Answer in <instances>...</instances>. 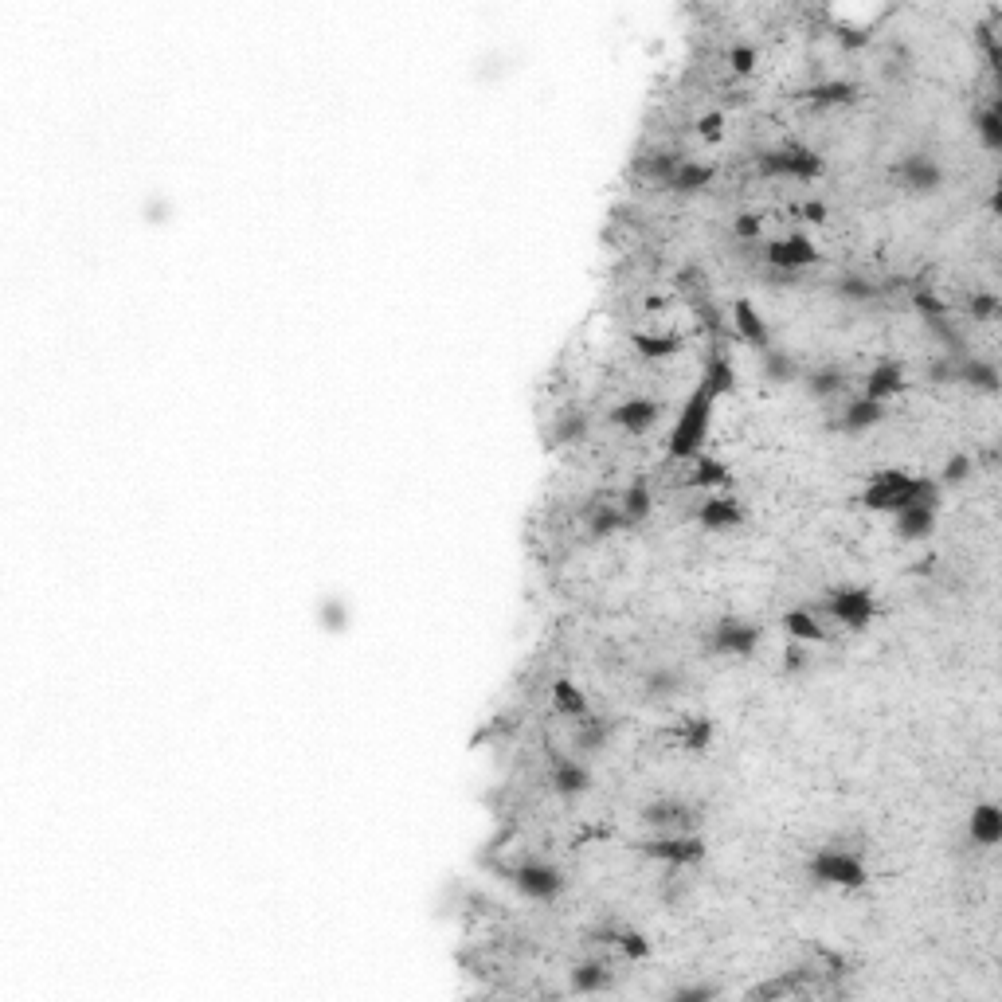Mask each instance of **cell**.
<instances>
[{"label":"cell","mask_w":1002,"mask_h":1002,"mask_svg":"<svg viewBox=\"0 0 1002 1002\" xmlns=\"http://www.w3.org/2000/svg\"><path fill=\"white\" fill-rule=\"evenodd\" d=\"M967 310H971V318L975 321H995L1002 314V302H999V294H991V290H975V294L967 298Z\"/></svg>","instance_id":"cell-41"},{"label":"cell","mask_w":1002,"mask_h":1002,"mask_svg":"<svg viewBox=\"0 0 1002 1002\" xmlns=\"http://www.w3.org/2000/svg\"><path fill=\"white\" fill-rule=\"evenodd\" d=\"M764 376L772 380V384H795L803 372L795 365V357L791 353H783V349H768L764 353Z\"/></svg>","instance_id":"cell-38"},{"label":"cell","mask_w":1002,"mask_h":1002,"mask_svg":"<svg viewBox=\"0 0 1002 1002\" xmlns=\"http://www.w3.org/2000/svg\"><path fill=\"white\" fill-rule=\"evenodd\" d=\"M552 791H556L560 799H580V795H588V791H592V768L580 764V760H572V756H560V760L552 764Z\"/></svg>","instance_id":"cell-14"},{"label":"cell","mask_w":1002,"mask_h":1002,"mask_svg":"<svg viewBox=\"0 0 1002 1002\" xmlns=\"http://www.w3.org/2000/svg\"><path fill=\"white\" fill-rule=\"evenodd\" d=\"M877 282L866 278V274H842L838 282H834V294L838 298H846V302H873L877 298Z\"/></svg>","instance_id":"cell-39"},{"label":"cell","mask_w":1002,"mask_h":1002,"mask_svg":"<svg viewBox=\"0 0 1002 1002\" xmlns=\"http://www.w3.org/2000/svg\"><path fill=\"white\" fill-rule=\"evenodd\" d=\"M732 231H736L740 239H756V235H760V216H756V212H740L736 224H732Z\"/></svg>","instance_id":"cell-47"},{"label":"cell","mask_w":1002,"mask_h":1002,"mask_svg":"<svg viewBox=\"0 0 1002 1002\" xmlns=\"http://www.w3.org/2000/svg\"><path fill=\"white\" fill-rule=\"evenodd\" d=\"M971 470H975V458L952 455L944 462V470H940V486H963V482L971 478Z\"/></svg>","instance_id":"cell-43"},{"label":"cell","mask_w":1002,"mask_h":1002,"mask_svg":"<svg viewBox=\"0 0 1002 1002\" xmlns=\"http://www.w3.org/2000/svg\"><path fill=\"white\" fill-rule=\"evenodd\" d=\"M729 59H732V71L736 75H748L752 67H756V47H748V44H736L729 51Z\"/></svg>","instance_id":"cell-44"},{"label":"cell","mask_w":1002,"mask_h":1002,"mask_svg":"<svg viewBox=\"0 0 1002 1002\" xmlns=\"http://www.w3.org/2000/svg\"><path fill=\"white\" fill-rule=\"evenodd\" d=\"M779 169H783V181H819L822 177V157L807 145H779Z\"/></svg>","instance_id":"cell-13"},{"label":"cell","mask_w":1002,"mask_h":1002,"mask_svg":"<svg viewBox=\"0 0 1002 1002\" xmlns=\"http://www.w3.org/2000/svg\"><path fill=\"white\" fill-rule=\"evenodd\" d=\"M619 509H623L627 525H642V521L650 517V509H654V494H650V482H646V478H638V482H631V486L623 490V498H619Z\"/></svg>","instance_id":"cell-29"},{"label":"cell","mask_w":1002,"mask_h":1002,"mask_svg":"<svg viewBox=\"0 0 1002 1002\" xmlns=\"http://www.w3.org/2000/svg\"><path fill=\"white\" fill-rule=\"evenodd\" d=\"M638 819H642V826H650L658 834H693V830H701L705 815L689 799H654V803H646L638 811Z\"/></svg>","instance_id":"cell-6"},{"label":"cell","mask_w":1002,"mask_h":1002,"mask_svg":"<svg viewBox=\"0 0 1002 1002\" xmlns=\"http://www.w3.org/2000/svg\"><path fill=\"white\" fill-rule=\"evenodd\" d=\"M905 392V368L897 365V361H881V365L869 368L866 376V400H877V404H885V400H893V396H901Z\"/></svg>","instance_id":"cell-19"},{"label":"cell","mask_w":1002,"mask_h":1002,"mask_svg":"<svg viewBox=\"0 0 1002 1002\" xmlns=\"http://www.w3.org/2000/svg\"><path fill=\"white\" fill-rule=\"evenodd\" d=\"M697 525L705 529V533H729L736 525H744V509H740V501L736 498H709L701 501V509H697Z\"/></svg>","instance_id":"cell-15"},{"label":"cell","mask_w":1002,"mask_h":1002,"mask_svg":"<svg viewBox=\"0 0 1002 1002\" xmlns=\"http://www.w3.org/2000/svg\"><path fill=\"white\" fill-rule=\"evenodd\" d=\"M631 341H635L638 353L650 357V361H666V357L682 353V345H685L682 333H635Z\"/></svg>","instance_id":"cell-31"},{"label":"cell","mask_w":1002,"mask_h":1002,"mask_svg":"<svg viewBox=\"0 0 1002 1002\" xmlns=\"http://www.w3.org/2000/svg\"><path fill=\"white\" fill-rule=\"evenodd\" d=\"M595 944H615L627 959H646L650 956V940L638 932V928H627V924H599L592 932Z\"/></svg>","instance_id":"cell-20"},{"label":"cell","mask_w":1002,"mask_h":1002,"mask_svg":"<svg viewBox=\"0 0 1002 1002\" xmlns=\"http://www.w3.org/2000/svg\"><path fill=\"white\" fill-rule=\"evenodd\" d=\"M638 850L654 862H666V866H697L705 858V838L701 830L693 834H654V838H642Z\"/></svg>","instance_id":"cell-8"},{"label":"cell","mask_w":1002,"mask_h":1002,"mask_svg":"<svg viewBox=\"0 0 1002 1002\" xmlns=\"http://www.w3.org/2000/svg\"><path fill=\"white\" fill-rule=\"evenodd\" d=\"M760 638L764 631L752 623V619H736V615H725L713 623L709 631V650L713 654H725V658H752L760 650Z\"/></svg>","instance_id":"cell-7"},{"label":"cell","mask_w":1002,"mask_h":1002,"mask_svg":"<svg viewBox=\"0 0 1002 1002\" xmlns=\"http://www.w3.org/2000/svg\"><path fill=\"white\" fill-rule=\"evenodd\" d=\"M721 999V987L717 983H682L670 991V1002H713Z\"/></svg>","instance_id":"cell-42"},{"label":"cell","mask_w":1002,"mask_h":1002,"mask_svg":"<svg viewBox=\"0 0 1002 1002\" xmlns=\"http://www.w3.org/2000/svg\"><path fill=\"white\" fill-rule=\"evenodd\" d=\"M713 181V169L709 165H701V161H685L670 173V181L662 184L666 192H674V196H697V192H705Z\"/></svg>","instance_id":"cell-24"},{"label":"cell","mask_w":1002,"mask_h":1002,"mask_svg":"<svg viewBox=\"0 0 1002 1002\" xmlns=\"http://www.w3.org/2000/svg\"><path fill=\"white\" fill-rule=\"evenodd\" d=\"M678 744H682L685 752H705L713 744V725L705 717H685L682 725H678Z\"/></svg>","instance_id":"cell-37"},{"label":"cell","mask_w":1002,"mask_h":1002,"mask_svg":"<svg viewBox=\"0 0 1002 1002\" xmlns=\"http://www.w3.org/2000/svg\"><path fill=\"white\" fill-rule=\"evenodd\" d=\"M956 380L967 384V388H975V392H987V396H995L1002 388L999 365L987 361V357H967V353L956 357Z\"/></svg>","instance_id":"cell-16"},{"label":"cell","mask_w":1002,"mask_h":1002,"mask_svg":"<svg viewBox=\"0 0 1002 1002\" xmlns=\"http://www.w3.org/2000/svg\"><path fill=\"white\" fill-rule=\"evenodd\" d=\"M807 873H811V881H819V885H834V889H862V885L869 881L866 862H862L858 854H850V850H834V846L819 850V854L807 862Z\"/></svg>","instance_id":"cell-3"},{"label":"cell","mask_w":1002,"mask_h":1002,"mask_svg":"<svg viewBox=\"0 0 1002 1002\" xmlns=\"http://www.w3.org/2000/svg\"><path fill=\"white\" fill-rule=\"evenodd\" d=\"M658 415H662V404H658V400H650V396H631V400H623V404L611 408V423L623 427V431H631V435H642V431H650V427L658 423Z\"/></svg>","instance_id":"cell-12"},{"label":"cell","mask_w":1002,"mask_h":1002,"mask_svg":"<svg viewBox=\"0 0 1002 1002\" xmlns=\"http://www.w3.org/2000/svg\"><path fill=\"white\" fill-rule=\"evenodd\" d=\"M893 517H897V521H893V533H897V541H905V545L928 541V537L936 533V525H940L936 505H909V509H901V513H893Z\"/></svg>","instance_id":"cell-11"},{"label":"cell","mask_w":1002,"mask_h":1002,"mask_svg":"<svg viewBox=\"0 0 1002 1002\" xmlns=\"http://www.w3.org/2000/svg\"><path fill=\"white\" fill-rule=\"evenodd\" d=\"M697 134L705 137V141H721V134H725V118H721V114H705V118L697 122Z\"/></svg>","instance_id":"cell-46"},{"label":"cell","mask_w":1002,"mask_h":1002,"mask_svg":"<svg viewBox=\"0 0 1002 1002\" xmlns=\"http://www.w3.org/2000/svg\"><path fill=\"white\" fill-rule=\"evenodd\" d=\"M505 877H509V885H513L521 897H529V901H556V897L564 893V873L552 866V862H541V858L517 862Z\"/></svg>","instance_id":"cell-5"},{"label":"cell","mask_w":1002,"mask_h":1002,"mask_svg":"<svg viewBox=\"0 0 1002 1002\" xmlns=\"http://www.w3.org/2000/svg\"><path fill=\"white\" fill-rule=\"evenodd\" d=\"M807 666H811V658H807L803 642L787 646V654H783V674H799V670H807Z\"/></svg>","instance_id":"cell-45"},{"label":"cell","mask_w":1002,"mask_h":1002,"mask_svg":"<svg viewBox=\"0 0 1002 1002\" xmlns=\"http://www.w3.org/2000/svg\"><path fill=\"white\" fill-rule=\"evenodd\" d=\"M803 384H807V392H811V396L830 400V396H838V392L846 388V376H842V368L819 365V368H811V372H803Z\"/></svg>","instance_id":"cell-34"},{"label":"cell","mask_w":1002,"mask_h":1002,"mask_svg":"<svg viewBox=\"0 0 1002 1002\" xmlns=\"http://www.w3.org/2000/svg\"><path fill=\"white\" fill-rule=\"evenodd\" d=\"M568 983H572L576 995H603V991L615 987V971H611L607 959H584V963L572 967Z\"/></svg>","instance_id":"cell-17"},{"label":"cell","mask_w":1002,"mask_h":1002,"mask_svg":"<svg viewBox=\"0 0 1002 1002\" xmlns=\"http://www.w3.org/2000/svg\"><path fill=\"white\" fill-rule=\"evenodd\" d=\"M979 44H983L987 59H991V67H995V63H999V44H995V28H991V24H983V28H979Z\"/></svg>","instance_id":"cell-48"},{"label":"cell","mask_w":1002,"mask_h":1002,"mask_svg":"<svg viewBox=\"0 0 1002 1002\" xmlns=\"http://www.w3.org/2000/svg\"><path fill=\"white\" fill-rule=\"evenodd\" d=\"M975 134L983 141V149H991V153H999L1002 149V114L995 102L983 106V110L975 114Z\"/></svg>","instance_id":"cell-36"},{"label":"cell","mask_w":1002,"mask_h":1002,"mask_svg":"<svg viewBox=\"0 0 1002 1002\" xmlns=\"http://www.w3.org/2000/svg\"><path fill=\"white\" fill-rule=\"evenodd\" d=\"M822 607H826V615L834 623H842L850 631H866L869 623H873V615H877V599L862 584H838V588H830Z\"/></svg>","instance_id":"cell-4"},{"label":"cell","mask_w":1002,"mask_h":1002,"mask_svg":"<svg viewBox=\"0 0 1002 1002\" xmlns=\"http://www.w3.org/2000/svg\"><path fill=\"white\" fill-rule=\"evenodd\" d=\"M940 482L936 478H920V474H905V470H881L873 474L862 494L866 509H885V513H901L909 505H940Z\"/></svg>","instance_id":"cell-1"},{"label":"cell","mask_w":1002,"mask_h":1002,"mask_svg":"<svg viewBox=\"0 0 1002 1002\" xmlns=\"http://www.w3.org/2000/svg\"><path fill=\"white\" fill-rule=\"evenodd\" d=\"M588 431H592V423H588L584 411H564V415L556 419V427H552V439H556L560 447H580V443L588 439Z\"/></svg>","instance_id":"cell-35"},{"label":"cell","mask_w":1002,"mask_h":1002,"mask_svg":"<svg viewBox=\"0 0 1002 1002\" xmlns=\"http://www.w3.org/2000/svg\"><path fill=\"white\" fill-rule=\"evenodd\" d=\"M607 740H611V721L607 717H580V729H576V736H572V744H576V752H588V756H595V752H603L607 748Z\"/></svg>","instance_id":"cell-28"},{"label":"cell","mask_w":1002,"mask_h":1002,"mask_svg":"<svg viewBox=\"0 0 1002 1002\" xmlns=\"http://www.w3.org/2000/svg\"><path fill=\"white\" fill-rule=\"evenodd\" d=\"M701 384L721 400V396H729L732 388H736V368L725 353H713L709 361H705V376H701Z\"/></svg>","instance_id":"cell-33"},{"label":"cell","mask_w":1002,"mask_h":1002,"mask_svg":"<svg viewBox=\"0 0 1002 1002\" xmlns=\"http://www.w3.org/2000/svg\"><path fill=\"white\" fill-rule=\"evenodd\" d=\"M584 517H588V533H592L595 541H607V537L631 529L627 517H623V509H619V501H595V505H588Z\"/></svg>","instance_id":"cell-23"},{"label":"cell","mask_w":1002,"mask_h":1002,"mask_svg":"<svg viewBox=\"0 0 1002 1002\" xmlns=\"http://www.w3.org/2000/svg\"><path fill=\"white\" fill-rule=\"evenodd\" d=\"M764 263L772 267V271H803V267H811V263H819V247L803 235V231H791V235H783V239H775L768 243V251H764Z\"/></svg>","instance_id":"cell-10"},{"label":"cell","mask_w":1002,"mask_h":1002,"mask_svg":"<svg viewBox=\"0 0 1002 1002\" xmlns=\"http://www.w3.org/2000/svg\"><path fill=\"white\" fill-rule=\"evenodd\" d=\"M897 184L909 196H932V192L944 188V165L932 161L928 153H905L897 161Z\"/></svg>","instance_id":"cell-9"},{"label":"cell","mask_w":1002,"mask_h":1002,"mask_svg":"<svg viewBox=\"0 0 1002 1002\" xmlns=\"http://www.w3.org/2000/svg\"><path fill=\"white\" fill-rule=\"evenodd\" d=\"M783 631L795 638V642H826V627L822 619L811 611V607H795L783 615Z\"/></svg>","instance_id":"cell-26"},{"label":"cell","mask_w":1002,"mask_h":1002,"mask_svg":"<svg viewBox=\"0 0 1002 1002\" xmlns=\"http://www.w3.org/2000/svg\"><path fill=\"white\" fill-rule=\"evenodd\" d=\"M713 404L717 396L697 384L693 396L685 400L682 415L674 423V435H670V458H693L701 447H705V435H709V419H713Z\"/></svg>","instance_id":"cell-2"},{"label":"cell","mask_w":1002,"mask_h":1002,"mask_svg":"<svg viewBox=\"0 0 1002 1002\" xmlns=\"http://www.w3.org/2000/svg\"><path fill=\"white\" fill-rule=\"evenodd\" d=\"M642 689H646L650 701H670V697H678L685 689V678L674 670V666H658V670H646Z\"/></svg>","instance_id":"cell-30"},{"label":"cell","mask_w":1002,"mask_h":1002,"mask_svg":"<svg viewBox=\"0 0 1002 1002\" xmlns=\"http://www.w3.org/2000/svg\"><path fill=\"white\" fill-rule=\"evenodd\" d=\"M885 415H889L885 404L858 396V400H850V404L842 408V415H838V431H846V435H862V431H873L877 423H885Z\"/></svg>","instance_id":"cell-18"},{"label":"cell","mask_w":1002,"mask_h":1002,"mask_svg":"<svg viewBox=\"0 0 1002 1002\" xmlns=\"http://www.w3.org/2000/svg\"><path fill=\"white\" fill-rule=\"evenodd\" d=\"M689 486H697V490H721V486H729V466L721 458H701L697 470H693V478H689Z\"/></svg>","instance_id":"cell-40"},{"label":"cell","mask_w":1002,"mask_h":1002,"mask_svg":"<svg viewBox=\"0 0 1002 1002\" xmlns=\"http://www.w3.org/2000/svg\"><path fill=\"white\" fill-rule=\"evenodd\" d=\"M967 830H971V838H975L979 846H999L1002 842L999 803H979V807H971V822H967Z\"/></svg>","instance_id":"cell-25"},{"label":"cell","mask_w":1002,"mask_h":1002,"mask_svg":"<svg viewBox=\"0 0 1002 1002\" xmlns=\"http://www.w3.org/2000/svg\"><path fill=\"white\" fill-rule=\"evenodd\" d=\"M858 94H862V87L850 83V79H822L815 87H807L803 98H807L811 106L826 110V106H850V102H858Z\"/></svg>","instance_id":"cell-22"},{"label":"cell","mask_w":1002,"mask_h":1002,"mask_svg":"<svg viewBox=\"0 0 1002 1002\" xmlns=\"http://www.w3.org/2000/svg\"><path fill=\"white\" fill-rule=\"evenodd\" d=\"M552 709L560 717H568V721H580V717H588V697H584V689L576 682L560 678V682L552 685Z\"/></svg>","instance_id":"cell-27"},{"label":"cell","mask_w":1002,"mask_h":1002,"mask_svg":"<svg viewBox=\"0 0 1002 1002\" xmlns=\"http://www.w3.org/2000/svg\"><path fill=\"white\" fill-rule=\"evenodd\" d=\"M682 165V157L678 153H670V149H654V153H646V157H638V177L650 184H666L670 181V173Z\"/></svg>","instance_id":"cell-32"},{"label":"cell","mask_w":1002,"mask_h":1002,"mask_svg":"<svg viewBox=\"0 0 1002 1002\" xmlns=\"http://www.w3.org/2000/svg\"><path fill=\"white\" fill-rule=\"evenodd\" d=\"M732 321H736V333L752 345V349H760V353H768L772 349V333H768V325H764V318H760V310L752 306V302H736L732 306Z\"/></svg>","instance_id":"cell-21"},{"label":"cell","mask_w":1002,"mask_h":1002,"mask_svg":"<svg viewBox=\"0 0 1002 1002\" xmlns=\"http://www.w3.org/2000/svg\"><path fill=\"white\" fill-rule=\"evenodd\" d=\"M799 216H803V220H811V224H822V220H826V204H819V200H807V204L799 208Z\"/></svg>","instance_id":"cell-49"}]
</instances>
